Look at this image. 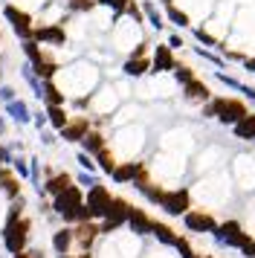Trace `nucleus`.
<instances>
[{
  "label": "nucleus",
  "instance_id": "a19ab883",
  "mask_svg": "<svg viewBox=\"0 0 255 258\" xmlns=\"http://www.w3.org/2000/svg\"><path fill=\"white\" fill-rule=\"evenodd\" d=\"M41 142H44V145H55V131H49V128H44L41 131Z\"/></svg>",
  "mask_w": 255,
  "mask_h": 258
},
{
  "label": "nucleus",
  "instance_id": "c85d7f7f",
  "mask_svg": "<svg viewBox=\"0 0 255 258\" xmlns=\"http://www.w3.org/2000/svg\"><path fill=\"white\" fill-rule=\"evenodd\" d=\"M165 18H168L171 24H177V26H188V24H192V18H188L183 9H177L174 3H168V6H165Z\"/></svg>",
  "mask_w": 255,
  "mask_h": 258
},
{
  "label": "nucleus",
  "instance_id": "f3484780",
  "mask_svg": "<svg viewBox=\"0 0 255 258\" xmlns=\"http://www.w3.org/2000/svg\"><path fill=\"white\" fill-rule=\"evenodd\" d=\"M41 99H44V105H67V96H64V90L55 84V79L41 82Z\"/></svg>",
  "mask_w": 255,
  "mask_h": 258
},
{
  "label": "nucleus",
  "instance_id": "a18cd8bd",
  "mask_svg": "<svg viewBox=\"0 0 255 258\" xmlns=\"http://www.w3.org/2000/svg\"><path fill=\"white\" fill-rule=\"evenodd\" d=\"M12 258H32V252H29V249H21V252H15Z\"/></svg>",
  "mask_w": 255,
  "mask_h": 258
},
{
  "label": "nucleus",
  "instance_id": "393cba45",
  "mask_svg": "<svg viewBox=\"0 0 255 258\" xmlns=\"http://www.w3.org/2000/svg\"><path fill=\"white\" fill-rule=\"evenodd\" d=\"M21 49H23V58L29 61V64H38V61L44 58L46 49L35 41V38H26V41H21Z\"/></svg>",
  "mask_w": 255,
  "mask_h": 258
},
{
  "label": "nucleus",
  "instance_id": "5701e85b",
  "mask_svg": "<svg viewBox=\"0 0 255 258\" xmlns=\"http://www.w3.org/2000/svg\"><path fill=\"white\" fill-rule=\"evenodd\" d=\"M122 73L131 76V79H139V76L151 73V61L145 58V55H142V58H128L125 64H122Z\"/></svg>",
  "mask_w": 255,
  "mask_h": 258
},
{
  "label": "nucleus",
  "instance_id": "aec40b11",
  "mask_svg": "<svg viewBox=\"0 0 255 258\" xmlns=\"http://www.w3.org/2000/svg\"><path fill=\"white\" fill-rule=\"evenodd\" d=\"M183 93H185V99H188V102H203V105H206L209 99H212L209 87L200 82V79H192L188 84H183Z\"/></svg>",
  "mask_w": 255,
  "mask_h": 258
},
{
  "label": "nucleus",
  "instance_id": "ddd939ff",
  "mask_svg": "<svg viewBox=\"0 0 255 258\" xmlns=\"http://www.w3.org/2000/svg\"><path fill=\"white\" fill-rule=\"evenodd\" d=\"M177 67V61H174V49L168 44H160V47L154 49V61H151V73H168Z\"/></svg>",
  "mask_w": 255,
  "mask_h": 258
},
{
  "label": "nucleus",
  "instance_id": "6e6552de",
  "mask_svg": "<svg viewBox=\"0 0 255 258\" xmlns=\"http://www.w3.org/2000/svg\"><path fill=\"white\" fill-rule=\"evenodd\" d=\"M79 203H84V191H81V186H76V180H73L64 191H58L55 198H52V212H55V215H64L67 209L79 206Z\"/></svg>",
  "mask_w": 255,
  "mask_h": 258
},
{
  "label": "nucleus",
  "instance_id": "4be33fe9",
  "mask_svg": "<svg viewBox=\"0 0 255 258\" xmlns=\"http://www.w3.org/2000/svg\"><path fill=\"white\" fill-rule=\"evenodd\" d=\"M79 145H81V151H87V154H96V151H102L104 145H107V140H104V134H102V131L90 128L87 134H84V140H81Z\"/></svg>",
  "mask_w": 255,
  "mask_h": 258
},
{
  "label": "nucleus",
  "instance_id": "8fccbe9b",
  "mask_svg": "<svg viewBox=\"0 0 255 258\" xmlns=\"http://www.w3.org/2000/svg\"><path fill=\"white\" fill-rule=\"evenodd\" d=\"M160 3H162V6H168V3H174V0H160Z\"/></svg>",
  "mask_w": 255,
  "mask_h": 258
},
{
  "label": "nucleus",
  "instance_id": "473e14b6",
  "mask_svg": "<svg viewBox=\"0 0 255 258\" xmlns=\"http://www.w3.org/2000/svg\"><path fill=\"white\" fill-rule=\"evenodd\" d=\"M128 3H131V0H99V6H102V9H110L116 18H122V15H125Z\"/></svg>",
  "mask_w": 255,
  "mask_h": 258
},
{
  "label": "nucleus",
  "instance_id": "9d476101",
  "mask_svg": "<svg viewBox=\"0 0 255 258\" xmlns=\"http://www.w3.org/2000/svg\"><path fill=\"white\" fill-rule=\"evenodd\" d=\"M90 128H93L90 116H70V122L58 131V134H61V140L64 142H73V145H76V142L84 140V134H87Z\"/></svg>",
  "mask_w": 255,
  "mask_h": 258
},
{
  "label": "nucleus",
  "instance_id": "a878e982",
  "mask_svg": "<svg viewBox=\"0 0 255 258\" xmlns=\"http://www.w3.org/2000/svg\"><path fill=\"white\" fill-rule=\"evenodd\" d=\"M151 235L165 246H174V241H177V235H174L171 226H165V223H160V221H151Z\"/></svg>",
  "mask_w": 255,
  "mask_h": 258
},
{
  "label": "nucleus",
  "instance_id": "f257e3e1",
  "mask_svg": "<svg viewBox=\"0 0 255 258\" xmlns=\"http://www.w3.org/2000/svg\"><path fill=\"white\" fill-rule=\"evenodd\" d=\"M249 113L246 110V105H243L241 99H209L206 102V107H203V116L206 119H212V116H218L223 125H235L238 119H243Z\"/></svg>",
  "mask_w": 255,
  "mask_h": 258
},
{
  "label": "nucleus",
  "instance_id": "3c124183",
  "mask_svg": "<svg viewBox=\"0 0 255 258\" xmlns=\"http://www.w3.org/2000/svg\"><path fill=\"white\" fill-rule=\"evenodd\" d=\"M0 84H3V67H0Z\"/></svg>",
  "mask_w": 255,
  "mask_h": 258
},
{
  "label": "nucleus",
  "instance_id": "72a5a7b5",
  "mask_svg": "<svg viewBox=\"0 0 255 258\" xmlns=\"http://www.w3.org/2000/svg\"><path fill=\"white\" fill-rule=\"evenodd\" d=\"M171 73H174V79H177L180 84H188L192 79H197L195 70H192V67H185V64H177V67H174Z\"/></svg>",
  "mask_w": 255,
  "mask_h": 258
},
{
  "label": "nucleus",
  "instance_id": "b1692460",
  "mask_svg": "<svg viewBox=\"0 0 255 258\" xmlns=\"http://www.w3.org/2000/svg\"><path fill=\"white\" fill-rule=\"evenodd\" d=\"M232 128H235V137H238V140H255V113H246V116L238 119Z\"/></svg>",
  "mask_w": 255,
  "mask_h": 258
},
{
  "label": "nucleus",
  "instance_id": "4c0bfd02",
  "mask_svg": "<svg viewBox=\"0 0 255 258\" xmlns=\"http://www.w3.org/2000/svg\"><path fill=\"white\" fill-rule=\"evenodd\" d=\"M32 125H35L38 131L49 128V125H46V113H44V110H38V113H32Z\"/></svg>",
  "mask_w": 255,
  "mask_h": 258
},
{
  "label": "nucleus",
  "instance_id": "c9c22d12",
  "mask_svg": "<svg viewBox=\"0 0 255 258\" xmlns=\"http://www.w3.org/2000/svg\"><path fill=\"white\" fill-rule=\"evenodd\" d=\"M96 183H99V177L90 174V171H79V174H76V186L90 188V186H96Z\"/></svg>",
  "mask_w": 255,
  "mask_h": 258
},
{
  "label": "nucleus",
  "instance_id": "2f4dec72",
  "mask_svg": "<svg viewBox=\"0 0 255 258\" xmlns=\"http://www.w3.org/2000/svg\"><path fill=\"white\" fill-rule=\"evenodd\" d=\"M76 163L81 165V171H90V174H96V171H99L96 157H93V154H87V151H79V154H76Z\"/></svg>",
  "mask_w": 255,
  "mask_h": 258
},
{
  "label": "nucleus",
  "instance_id": "f8f14e48",
  "mask_svg": "<svg viewBox=\"0 0 255 258\" xmlns=\"http://www.w3.org/2000/svg\"><path fill=\"white\" fill-rule=\"evenodd\" d=\"M70 183H73V177L67 171H46V180H41V191L49 195V198H55L58 191H64Z\"/></svg>",
  "mask_w": 255,
  "mask_h": 258
},
{
  "label": "nucleus",
  "instance_id": "6ab92c4d",
  "mask_svg": "<svg viewBox=\"0 0 255 258\" xmlns=\"http://www.w3.org/2000/svg\"><path fill=\"white\" fill-rule=\"evenodd\" d=\"M128 226H131V232H134V235H151V218L142 209H134V206H131Z\"/></svg>",
  "mask_w": 255,
  "mask_h": 258
},
{
  "label": "nucleus",
  "instance_id": "c756f323",
  "mask_svg": "<svg viewBox=\"0 0 255 258\" xmlns=\"http://www.w3.org/2000/svg\"><path fill=\"white\" fill-rule=\"evenodd\" d=\"M142 12H145V18H148V24L154 26V29H162V15H160V9H157V6H154V3H151V0H145V3H142Z\"/></svg>",
  "mask_w": 255,
  "mask_h": 258
},
{
  "label": "nucleus",
  "instance_id": "de8ad7c7",
  "mask_svg": "<svg viewBox=\"0 0 255 258\" xmlns=\"http://www.w3.org/2000/svg\"><path fill=\"white\" fill-rule=\"evenodd\" d=\"M246 70L255 73V58H246Z\"/></svg>",
  "mask_w": 255,
  "mask_h": 258
},
{
  "label": "nucleus",
  "instance_id": "2eb2a0df",
  "mask_svg": "<svg viewBox=\"0 0 255 258\" xmlns=\"http://www.w3.org/2000/svg\"><path fill=\"white\" fill-rule=\"evenodd\" d=\"M6 116L12 119V122H18V125H32V110H29V105L23 102V99H12V102H6Z\"/></svg>",
  "mask_w": 255,
  "mask_h": 258
},
{
  "label": "nucleus",
  "instance_id": "37998d69",
  "mask_svg": "<svg viewBox=\"0 0 255 258\" xmlns=\"http://www.w3.org/2000/svg\"><path fill=\"white\" fill-rule=\"evenodd\" d=\"M195 35H197V41H203V44H209V47H215V38H212V35H206L203 29H197Z\"/></svg>",
  "mask_w": 255,
  "mask_h": 258
},
{
  "label": "nucleus",
  "instance_id": "0eeeda50",
  "mask_svg": "<svg viewBox=\"0 0 255 258\" xmlns=\"http://www.w3.org/2000/svg\"><path fill=\"white\" fill-rule=\"evenodd\" d=\"M162 212H168L174 218H183L185 212L192 209V195H188V188H174V191H165L162 195Z\"/></svg>",
  "mask_w": 255,
  "mask_h": 258
},
{
  "label": "nucleus",
  "instance_id": "412c9836",
  "mask_svg": "<svg viewBox=\"0 0 255 258\" xmlns=\"http://www.w3.org/2000/svg\"><path fill=\"white\" fill-rule=\"evenodd\" d=\"M44 113H46V125L52 131H61L70 122V113L64 110V105H46Z\"/></svg>",
  "mask_w": 255,
  "mask_h": 258
},
{
  "label": "nucleus",
  "instance_id": "1a4fd4ad",
  "mask_svg": "<svg viewBox=\"0 0 255 258\" xmlns=\"http://www.w3.org/2000/svg\"><path fill=\"white\" fill-rule=\"evenodd\" d=\"M183 223L188 232H215V226H218V221L203 209H188L183 215Z\"/></svg>",
  "mask_w": 255,
  "mask_h": 258
},
{
  "label": "nucleus",
  "instance_id": "bb28decb",
  "mask_svg": "<svg viewBox=\"0 0 255 258\" xmlns=\"http://www.w3.org/2000/svg\"><path fill=\"white\" fill-rule=\"evenodd\" d=\"M61 3H64V9L70 15H84V12H93L99 6V0H61Z\"/></svg>",
  "mask_w": 255,
  "mask_h": 258
},
{
  "label": "nucleus",
  "instance_id": "4468645a",
  "mask_svg": "<svg viewBox=\"0 0 255 258\" xmlns=\"http://www.w3.org/2000/svg\"><path fill=\"white\" fill-rule=\"evenodd\" d=\"M0 191L6 195V200L21 198V177L12 174L9 165H0Z\"/></svg>",
  "mask_w": 255,
  "mask_h": 258
},
{
  "label": "nucleus",
  "instance_id": "7ed1b4c3",
  "mask_svg": "<svg viewBox=\"0 0 255 258\" xmlns=\"http://www.w3.org/2000/svg\"><path fill=\"white\" fill-rule=\"evenodd\" d=\"M29 232H32V221L29 218H18V221H6L3 223V246L6 252H21L26 249V241H29Z\"/></svg>",
  "mask_w": 255,
  "mask_h": 258
},
{
  "label": "nucleus",
  "instance_id": "603ef678",
  "mask_svg": "<svg viewBox=\"0 0 255 258\" xmlns=\"http://www.w3.org/2000/svg\"><path fill=\"white\" fill-rule=\"evenodd\" d=\"M192 258H212V255H192Z\"/></svg>",
  "mask_w": 255,
  "mask_h": 258
},
{
  "label": "nucleus",
  "instance_id": "cd10ccee",
  "mask_svg": "<svg viewBox=\"0 0 255 258\" xmlns=\"http://www.w3.org/2000/svg\"><path fill=\"white\" fill-rule=\"evenodd\" d=\"M93 157H96V165L102 168L104 174H110V171H113V168H116V157H113V151H110L107 145H104L102 151H96V154H93Z\"/></svg>",
  "mask_w": 255,
  "mask_h": 258
},
{
  "label": "nucleus",
  "instance_id": "7c9ffc66",
  "mask_svg": "<svg viewBox=\"0 0 255 258\" xmlns=\"http://www.w3.org/2000/svg\"><path fill=\"white\" fill-rule=\"evenodd\" d=\"M137 191H142L145 198L154 203V206H160L162 203V195H165V188H160V186H154V183H142V186L137 188Z\"/></svg>",
  "mask_w": 255,
  "mask_h": 258
},
{
  "label": "nucleus",
  "instance_id": "a211bd4d",
  "mask_svg": "<svg viewBox=\"0 0 255 258\" xmlns=\"http://www.w3.org/2000/svg\"><path fill=\"white\" fill-rule=\"evenodd\" d=\"M73 226H61L52 232V249H55V255H67L70 249H73Z\"/></svg>",
  "mask_w": 255,
  "mask_h": 258
},
{
  "label": "nucleus",
  "instance_id": "58836bf2",
  "mask_svg": "<svg viewBox=\"0 0 255 258\" xmlns=\"http://www.w3.org/2000/svg\"><path fill=\"white\" fill-rule=\"evenodd\" d=\"M148 41H139L137 47H134V52H131V58H142V55H148Z\"/></svg>",
  "mask_w": 255,
  "mask_h": 258
},
{
  "label": "nucleus",
  "instance_id": "79ce46f5",
  "mask_svg": "<svg viewBox=\"0 0 255 258\" xmlns=\"http://www.w3.org/2000/svg\"><path fill=\"white\" fill-rule=\"evenodd\" d=\"M241 252H243V258H255V238H249V241L241 246Z\"/></svg>",
  "mask_w": 255,
  "mask_h": 258
},
{
  "label": "nucleus",
  "instance_id": "c03bdc74",
  "mask_svg": "<svg viewBox=\"0 0 255 258\" xmlns=\"http://www.w3.org/2000/svg\"><path fill=\"white\" fill-rule=\"evenodd\" d=\"M168 47L180 49V47H183V38H180V35H168Z\"/></svg>",
  "mask_w": 255,
  "mask_h": 258
},
{
  "label": "nucleus",
  "instance_id": "09e8293b",
  "mask_svg": "<svg viewBox=\"0 0 255 258\" xmlns=\"http://www.w3.org/2000/svg\"><path fill=\"white\" fill-rule=\"evenodd\" d=\"M0 134H6V119L0 116Z\"/></svg>",
  "mask_w": 255,
  "mask_h": 258
},
{
  "label": "nucleus",
  "instance_id": "9b49d317",
  "mask_svg": "<svg viewBox=\"0 0 255 258\" xmlns=\"http://www.w3.org/2000/svg\"><path fill=\"white\" fill-rule=\"evenodd\" d=\"M99 238V223L96 221H84V223H76L73 226V244H79L84 252H90V246L96 244Z\"/></svg>",
  "mask_w": 255,
  "mask_h": 258
},
{
  "label": "nucleus",
  "instance_id": "20e7f679",
  "mask_svg": "<svg viewBox=\"0 0 255 258\" xmlns=\"http://www.w3.org/2000/svg\"><path fill=\"white\" fill-rule=\"evenodd\" d=\"M32 38L41 44V47H55V49L67 47V41H70L67 26L64 24H35Z\"/></svg>",
  "mask_w": 255,
  "mask_h": 258
},
{
  "label": "nucleus",
  "instance_id": "f704fd0d",
  "mask_svg": "<svg viewBox=\"0 0 255 258\" xmlns=\"http://www.w3.org/2000/svg\"><path fill=\"white\" fill-rule=\"evenodd\" d=\"M12 168H15V174L21 177V180H29V163H26V157H12Z\"/></svg>",
  "mask_w": 255,
  "mask_h": 258
},
{
  "label": "nucleus",
  "instance_id": "e433bc0d",
  "mask_svg": "<svg viewBox=\"0 0 255 258\" xmlns=\"http://www.w3.org/2000/svg\"><path fill=\"white\" fill-rule=\"evenodd\" d=\"M12 99H18V90L9 87V84H0V105H6V102H12Z\"/></svg>",
  "mask_w": 255,
  "mask_h": 258
},
{
  "label": "nucleus",
  "instance_id": "dca6fc26",
  "mask_svg": "<svg viewBox=\"0 0 255 258\" xmlns=\"http://www.w3.org/2000/svg\"><path fill=\"white\" fill-rule=\"evenodd\" d=\"M139 174H145V165L142 163H116V168L110 171V177H113V183H134Z\"/></svg>",
  "mask_w": 255,
  "mask_h": 258
},
{
  "label": "nucleus",
  "instance_id": "ea45409f",
  "mask_svg": "<svg viewBox=\"0 0 255 258\" xmlns=\"http://www.w3.org/2000/svg\"><path fill=\"white\" fill-rule=\"evenodd\" d=\"M12 157H15V154L9 151V145H3V142H0V165H9Z\"/></svg>",
  "mask_w": 255,
  "mask_h": 258
},
{
  "label": "nucleus",
  "instance_id": "f03ea898",
  "mask_svg": "<svg viewBox=\"0 0 255 258\" xmlns=\"http://www.w3.org/2000/svg\"><path fill=\"white\" fill-rule=\"evenodd\" d=\"M3 18L9 21L12 32L18 35V41H26V38H32L35 15L29 12V9H23L21 3H3Z\"/></svg>",
  "mask_w": 255,
  "mask_h": 258
},
{
  "label": "nucleus",
  "instance_id": "49530a36",
  "mask_svg": "<svg viewBox=\"0 0 255 258\" xmlns=\"http://www.w3.org/2000/svg\"><path fill=\"white\" fill-rule=\"evenodd\" d=\"M55 258H93V255H90V252H81V255H70V252H67V255H55Z\"/></svg>",
  "mask_w": 255,
  "mask_h": 258
},
{
  "label": "nucleus",
  "instance_id": "39448f33",
  "mask_svg": "<svg viewBox=\"0 0 255 258\" xmlns=\"http://www.w3.org/2000/svg\"><path fill=\"white\" fill-rule=\"evenodd\" d=\"M215 241H218L220 246H232V249H241L246 241H249V235L243 232V226L238 221H223L215 226Z\"/></svg>",
  "mask_w": 255,
  "mask_h": 258
},
{
  "label": "nucleus",
  "instance_id": "423d86ee",
  "mask_svg": "<svg viewBox=\"0 0 255 258\" xmlns=\"http://www.w3.org/2000/svg\"><path fill=\"white\" fill-rule=\"evenodd\" d=\"M110 188L102 186V183H96V186L87 188V195H84V203H87V209H90V218L93 221H102L104 215H107V206H110Z\"/></svg>",
  "mask_w": 255,
  "mask_h": 258
}]
</instances>
